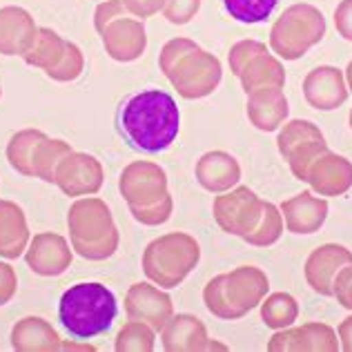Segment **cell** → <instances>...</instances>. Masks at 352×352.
I'll return each mask as SVG.
<instances>
[{
	"label": "cell",
	"mask_w": 352,
	"mask_h": 352,
	"mask_svg": "<svg viewBox=\"0 0 352 352\" xmlns=\"http://www.w3.org/2000/svg\"><path fill=\"white\" fill-rule=\"evenodd\" d=\"M116 132L136 152L161 154L181 132V109L165 89L134 91L116 109Z\"/></svg>",
	"instance_id": "obj_1"
},
{
	"label": "cell",
	"mask_w": 352,
	"mask_h": 352,
	"mask_svg": "<svg viewBox=\"0 0 352 352\" xmlns=\"http://www.w3.org/2000/svg\"><path fill=\"white\" fill-rule=\"evenodd\" d=\"M118 317L116 294L98 281L74 283L58 301V321L72 339L89 341L105 335Z\"/></svg>",
	"instance_id": "obj_2"
},
{
	"label": "cell",
	"mask_w": 352,
	"mask_h": 352,
	"mask_svg": "<svg viewBox=\"0 0 352 352\" xmlns=\"http://www.w3.org/2000/svg\"><path fill=\"white\" fill-rule=\"evenodd\" d=\"M67 230L74 254L85 261H107L120 245V232L109 206L94 197H80L69 206Z\"/></svg>",
	"instance_id": "obj_3"
},
{
	"label": "cell",
	"mask_w": 352,
	"mask_h": 352,
	"mask_svg": "<svg viewBox=\"0 0 352 352\" xmlns=\"http://www.w3.org/2000/svg\"><path fill=\"white\" fill-rule=\"evenodd\" d=\"M199 241L185 232H168L154 239L143 250L141 267L145 276L163 290H172L199 265Z\"/></svg>",
	"instance_id": "obj_4"
},
{
	"label": "cell",
	"mask_w": 352,
	"mask_h": 352,
	"mask_svg": "<svg viewBox=\"0 0 352 352\" xmlns=\"http://www.w3.org/2000/svg\"><path fill=\"white\" fill-rule=\"evenodd\" d=\"M105 183V168L94 154L76 152L63 156L56 168V181L54 185L69 199L94 197Z\"/></svg>",
	"instance_id": "obj_5"
},
{
	"label": "cell",
	"mask_w": 352,
	"mask_h": 352,
	"mask_svg": "<svg viewBox=\"0 0 352 352\" xmlns=\"http://www.w3.org/2000/svg\"><path fill=\"white\" fill-rule=\"evenodd\" d=\"M118 192L127 206H152L168 194V174L154 161H132L118 176Z\"/></svg>",
	"instance_id": "obj_6"
},
{
	"label": "cell",
	"mask_w": 352,
	"mask_h": 352,
	"mask_svg": "<svg viewBox=\"0 0 352 352\" xmlns=\"http://www.w3.org/2000/svg\"><path fill=\"white\" fill-rule=\"evenodd\" d=\"M123 308L127 319L134 321H145L147 326H152L156 332H161L165 323L170 321L174 314V303L172 296L159 288L156 283H132L125 292Z\"/></svg>",
	"instance_id": "obj_7"
},
{
	"label": "cell",
	"mask_w": 352,
	"mask_h": 352,
	"mask_svg": "<svg viewBox=\"0 0 352 352\" xmlns=\"http://www.w3.org/2000/svg\"><path fill=\"white\" fill-rule=\"evenodd\" d=\"M263 214V203L256 199V194L248 188H241L236 192H230L219 197L214 201V219L217 223L239 236H248L256 223L261 221Z\"/></svg>",
	"instance_id": "obj_8"
},
{
	"label": "cell",
	"mask_w": 352,
	"mask_h": 352,
	"mask_svg": "<svg viewBox=\"0 0 352 352\" xmlns=\"http://www.w3.org/2000/svg\"><path fill=\"white\" fill-rule=\"evenodd\" d=\"M27 267L38 276H60L74 261V248L67 239L56 232L34 234L25 250Z\"/></svg>",
	"instance_id": "obj_9"
},
{
	"label": "cell",
	"mask_w": 352,
	"mask_h": 352,
	"mask_svg": "<svg viewBox=\"0 0 352 352\" xmlns=\"http://www.w3.org/2000/svg\"><path fill=\"white\" fill-rule=\"evenodd\" d=\"M219 63L210 54L194 50L170 74L174 89L183 98H201L210 94L219 82Z\"/></svg>",
	"instance_id": "obj_10"
},
{
	"label": "cell",
	"mask_w": 352,
	"mask_h": 352,
	"mask_svg": "<svg viewBox=\"0 0 352 352\" xmlns=\"http://www.w3.org/2000/svg\"><path fill=\"white\" fill-rule=\"evenodd\" d=\"M105 54L116 63H134L147 50V32L141 18L123 16L100 32Z\"/></svg>",
	"instance_id": "obj_11"
},
{
	"label": "cell",
	"mask_w": 352,
	"mask_h": 352,
	"mask_svg": "<svg viewBox=\"0 0 352 352\" xmlns=\"http://www.w3.org/2000/svg\"><path fill=\"white\" fill-rule=\"evenodd\" d=\"M221 290H223L230 310L239 319L248 310H252L256 303H261L267 292V276L254 265H243L234 272L223 274Z\"/></svg>",
	"instance_id": "obj_12"
},
{
	"label": "cell",
	"mask_w": 352,
	"mask_h": 352,
	"mask_svg": "<svg viewBox=\"0 0 352 352\" xmlns=\"http://www.w3.org/2000/svg\"><path fill=\"white\" fill-rule=\"evenodd\" d=\"M38 36V25L25 7H0V54L25 56Z\"/></svg>",
	"instance_id": "obj_13"
},
{
	"label": "cell",
	"mask_w": 352,
	"mask_h": 352,
	"mask_svg": "<svg viewBox=\"0 0 352 352\" xmlns=\"http://www.w3.org/2000/svg\"><path fill=\"white\" fill-rule=\"evenodd\" d=\"M352 263V254L344 245L328 243L310 254L305 263V276L314 292L319 294H335V279L346 265Z\"/></svg>",
	"instance_id": "obj_14"
},
{
	"label": "cell",
	"mask_w": 352,
	"mask_h": 352,
	"mask_svg": "<svg viewBox=\"0 0 352 352\" xmlns=\"http://www.w3.org/2000/svg\"><path fill=\"white\" fill-rule=\"evenodd\" d=\"M32 234L25 210L14 201L0 199V258H18L25 254Z\"/></svg>",
	"instance_id": "obj_15"
},
{
	"label": "cell",
	"mask_w": 352,
	"mask_h": 352,
	"mask_svg": "<svg viewBox=\"0 0 352 352\" xmlns=\"http://www.w3.org/2000/svg\"><path fill=\"white\" fill-rule=\"evenodd\" d=\"M161 344L168 352H192L212 348L206 326L192 314H172L161 330Z\"/></svg>",
	"instance_id": "obj_16"
},
{
	"label": "cell",
	"mask_w": 352,
	"mask_h": 352,
	"mask_svg": "<svg viewBox=\"0 0 352 352\" xmlns=\"http://www.w3.org/2000/svg\"><path fill=\"white\" fill-rule=\"evenodd\" d=\"M12 348L18 352H58L63 339L43 317H23L12 328Z\"/></svg>",
	"instance_id": "obj_17"
},
{
	"label": "cell",
	"mask_w": 352,
	"mask_h": 352,
	"mask_svg": "<svg viewBox=\"0 0 352 352\" xmlns=\"http://www.w3.org/2000/svg\"><path fill=\"white\" fill-rule=\"evenodd\" d=\"M281 210L285 214V221H288L290 232L312 234L314 230H319L323 226V221H326L328 203L323 199H314L310 192H301L299 197L285 201Z\"/></svg>",
	"instance_id": "obj_18"
},
{
	"label": "cell",
	"mask_w": 352,
	"mask_h": 352,
	"mask_svg": "<svg viewBox=\"0 0 352 352\" xmlns=\"http://www.w3.org/2000/svg\"><path fill=\"white\" fill-rule=\"evenodd\" d=\"M270 350H337V337L328 326H303L299 330H288L274 335Z\"/></svg>",
	"instance_id": "obj_19"
},
{
	"label": "cell",
	"mask_w": 352,
	"mask_h": 352,
	"mask_svg": "<svg viewBox=\"0 0 352 352\" xmlns=\"http://www.w3.org/2000/svg\"><path fill=\"white\" fill-rule=\"evenodd\" d=\"M197 179L210 192H223L239 181V165L223 152H210L197 163Z\"/></svg>",
	"instance_id": "obj_20"
},
{
	"label": "cell",
	"mask_w": 352,
	"mask_h": 352,
	"mask_svg": "<svg viewBox=\"0 0 352 352\" xmlns=\"http://www.w3.org/2000/svg\"><path fill=\"white\" fill-rule=\"evenodd\" d=\"M305 181L314 185V190L326 194V197H335L350 188L352 183V168L341 156H328L326 161H319V165L305 174Z\"/></svg>",
	"instance_id": "obj_21"
},
{
	"label": "cell",
	"mask_w": 352,
	"mask_h": 352,
	"mask_svg": "<svg viewBox=\"0 0 352 352\" xmlns=\"http://www.w3.org/2000/svg\"><path fill=\"white\" fill-rule=\"evenodd\" d=\"M305 94H308L310 103L317 105L319 109H332L346 98L339 74L332 67L314 69V74H310L308 82H305Z\"/></svg>",
	"instance_id": "obj_22"
},
{
	"label": "cell",
	"mask_w": 352,
	"mask_h": 352,
	"mask_svg": "<svg viewBox=\"0 0 352 352\" xmlns=\"http://www.w3.org/2000/svg\"><path fill=\"white\" fill-rule=\"evenodd\" d=\"M65 45H67V41H65L58 32L50 30V27H38V36H36L32 50L25 54L23 60L30 65V67L50 72L60 63L65 54Z\"/></svg>",
	"instance_id": "obj_23"
},
{
	"label": "cell",
	"mask_w": 352,
	"mask_h": 352,
	"mask_svg": "<svg viewBox=\"0 0 352 352\" xmlns=\"http://www.w3.org/2000/svg\"><path fill=\"white\" fill-rule=\"evenodd\" d=\"M72 152V145L63 138L45 136L43 141L34 147L32 154V179H41L43 183L56 181V168L65 154Z\"/></svg>",
	"instance_id": "obj_24"
},
{
	"label": "cell",
	"mask_w": 352,
	"mask_h": 352,
	"mask_svg": "<svg viewBox=\"0 0 352 352\" xmlns=\"http://www.w3.org/2000/svg\"><path fill=\"white\" fill-rule=\"evenodd\" d=\"M45 136L47 134H45L43 129H21V132H16L12 138H9L5 152H7V161H9V165H12V170L32 179L34 147L38 145Z\"/></svg>",
	"instance_id": "obj_25"
},
{
	"label": "cell",
	"mask_w": 352,
	"mask_h": 352,
	"mask_svg": "<svg viewBox=\"0 0 352 352\" xmlns=\"http://www.w3.org/2000/svg\"><path fill=\"white\" fill-rule=\"evenodd\" d=\"M156 348V330L147 326L145 321L129 319L123 328L118 330L114 339L116 352H152Z\"/></svg>",
	"instance_id": "obj_26"
},
{
	"label": "cell",
	"mask_w": 352,
	"mask_h": 352,
	"mask_svg": "<svg viewBox=\"0 0 352 352\" xmlns=\"http://www.w3.org/2000/svg\"><path fill=\"white\" fill-rule=\"evenodd\" d=\"M279 0H223L226 12L241 25L265 23L274 14Z\"/></svg>",
	"instance_id": "obj_27"
},
{
	"label": "cell",
	"mask_w": 352,
	"mask_h": 352,
	"mask_svg": "<svg viewBox=\"0 0 352 352\" xmlns=\"http://www.w3.org/2000/svg\"><path fill=\"white\" fill-rule=\"evenodd\" d=\"M296 314H299V308H296V301L292 299L290 294H272L270 299H265L263 308H261V317L265 321V326L270 328H288L290 323L296 319Z\"/></svg>",
	"instance_id": "obj_28"
},
{
	"label": "cell",
	"mask_w": 352,
	"mask_h": 352,
	"mask_svg": "<svg viewBox=\"0 0 352 352\" xmlns=\"http://www.w3.org/2000/svg\"><path fill=\"white\" fill-rule=\"evenodd\" d=\"M82 69H85V56H82V50L76 43L67 41L60 63L45 74H47V78L56 80V82H74V80L80 78Z\"/></svg>",
	"instance_id": "obj_29"
},
{
	"label": "cell",
	"mask_w": 352,
	"mask_h": 352,
	"mask_svg": "<svg viewBox=\"0 0 352 352\" xmlns=\"http://www.w3.org/2000/svg\"><path fill=\"white\" fill-rule=\"evenodd\" d=\"M127 208H129V214L134 217L136 223L147 226V228H156V226H163V223H168V221H170L172 210H174V199H172V194L168 192L161 201L152 203V206H145V208L127 206Z\"/></svg>",
	"instance_id": "obj_30"
},
{
	"label": "cell",
	"mask_w": 352,
	"mask_h": 352,
	"mask_svg": "<svg viewBox=\"0 0 352 352\" xmlns=\"http://www.w3.org/2000/svg\"><path fill=\"white\" fill-rule=\"evenodd\" d=\"M279 234H281V214L270 203H263L261 221H258L256 228L245 236V241H250V243H254V245H270L279 239Z\"/></svg>",
	"instance_id": "obj_31"
},
{
	"label": "cell",
	"mask_w": 352,
	"mask_h": 352,
	"mask_svg": "<svg viewBox=\"0 0 352 352\" xmlns=\"http://www.w3.org/2000/svg\"><path fill=\"white\" fill-rule=\"evenodd\" d=\"M194 50H199V47L192 41H188V38H172V41H168V43L163 45L161 54H159V67H161V72L170 78V74L174 72L176 65H179L185 56H188V54H192Z\"/></svg>",
	"instance_id": "obj_32"
},
{
	"label": "cell",
	"mask_w": 352,
	"mask_h": 352,
	"mask_svg": "<svg viewBox=\"0 0 352 352\" xmlns=\"http://www.w3.org/2000/svg\"><path fill=\"white\" fill-rule=\"evenodd\" d=\"M221 279H223V274L214 276V279L206 285V290H203V299H206L208 310L214 314V317H219V319H236L234 312L230 310V305L226 301L223 290H221Z\"/></svg>",
	"instance_id": "obj_33"
},
{
	"label": "cell",
	"mask_w": 352,
	"mask_h": 352,
	"mask_svg": "<svg viewBox=\"0 0 352 352\" xmlns=\"http://www.w3.org/2000/svg\"><path fill=\"white\" fill-rule=\"evenodd\" d=\"M199 5H201V0H165V7L161 14L165 16V21L172 25H185L199 12Z\"/></svg>",
	"instance_id": "obj_34"
},
{
	"label": "cell",
	"mask_w": 352,
	"mask_h": 352,
	"mask_svg": "<svg viewBox=\"0 0 352 352\" xmlns=\"http://www.w3.org/2000/svg\"><path fill=\"white\" fill-rule=\"evenodd\" d=\"M129 16L123 0H100L94 9V30L100 34L109 23H114L116 18Z\"/></svg>",
	"instance_id": "obj_35"
},
{
	"label": "cell",
	"mask_w": 352,
	"mask_h": 352,
	"mask_svg": "<svg viewBox=\"0 0 352 352\" xmlns=\"http://www.w3.org/2000/svg\"><path fill=\"white\" fill-rule=\"evenodd\" d=\"M18 292V274L7 261H0V308L7 305Z\"/></svg>",
	"instance_id": "obj_36"
},
{
	"label": "cell",
	"mask_w": 352,
	"mask_h": 352,
	"mask_svg": "<svg viewBox=\"0 0 352 352\" xmlns=\"http://www.w3.org/2000/svg\"><path fill=\"white\" fill-rule=\"evenodd\" d=\"M303 134H319V132L312 127V123H305V120H294V123H290V127L285 129V132L281 134V138H279L281 154L288 156V152H290V147L294 145V141H299Z\"/></svg>",
	"instance_id": "obj_37"
},
{
	"label": "cell",
	"mask_w": 352,
	"mask_h": 352,
	"mask_svg": "<svg viewBox=\"0 0 352 352\" xmlns=\"http://www.w3.org/2000/svg\"><path fill=\"white\" fill-rule=\"evenodd\" d=\"M123 3L127 7L129 16L141 18V21L156 16L159 12H163V7H165V0H123Z\"/></svg>",
	"instance_id": "obj_38"
},
{
	"label": "cell",
	"mask_w": 352,
	"mask_h": 352,
	"mask_svg": "<svg viewBox=\"0 0 352 352\" xmlns=\"http://www.w3.org/2000/svg\"><path fill=\"white\" fill-rule=\"evenodd\" d=\"M335 296L341 301V305L352 310V265H346L335 279Z\"/></svg>",
	"instance_id": "obj_39"
},
{
	"label": "cell",
	"mask_w": 352,
	"mask_h": 352,
	"mask_svg": "<svg viewBox=\"0 0 352 352\" xmlns=\"http://www.w3.org/2000/svg\"><path fill=\"white\" fill-rule=\"evenodd\" d=\"M341 339H344V348L352 350V317L341 323Z\"/></svg>",
	"instance_id": "obj_40"
},
{
	"label": "cell",
	"mask_w": 352,
	"mask_h": 352,
	"mask_svg": "<svg viewBox=\"0 0 352 352\" xmlns=\"http://www.w3.org/2000/svg\"><path fill=\"white\" fill-rule=\"evenodd\" d=\"M0 96H3V87H0Z\"/></svg>",
	"instance_id": "obj_41"
}]
</instances>
